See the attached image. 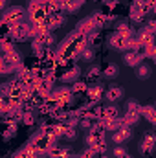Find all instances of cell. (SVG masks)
I'll use <instances>...</instances> for the list:
<instances>
[{
	"label": "cell",
	"instance_id": "obj_2",
	"mask_svg": "<svg viewBox=\"0 0 156 158\" xmlns=\"http://www.w3.org/2000/svg\"><path fill=\"white\" fill-rule=\"evenodd\" d=\"M31 147H33V151L39 155V156H42V155H46L50 149H51V145L55 143V140L53 138H50V136H46L44 132H35L33 136H31V140L28 142Z\"/></svg>",
	"mask_w": 156,
	"mask_h": 158
},
{
	"label": "cell",
	"instance_id": "obj_7",
	"mask_svg": "<svg viewBox=\"0 0 156 158\" xmlns=\"http://www.w3.org/2000/svg\"><path fill=\"white\" fill-rule=\"evenodd\" d=\"M154 142H156L154 132H153V131L145 132V136H143L142 142H140V153H142L143 156H151V153H153V149H154Z\"/></svg>",
	"mask_w": 156,
	"mask_h": 158
},
{
	"label": "cell",
	"instance_id": "obj_10",
	"mask_svg": "<svg viewBox=\"0 0 156 158\" xmlns=\"http://www.w3.org/2000/svg\"><path fill=\"white\" fill-rule=\"evenodd\" d=\"M46 156L48 158H70L72 156V149L68 145H57V143H53L51 149L46 153Z\"/></svg>",
	"mask_w": 156,
	"mask_h": 158
},
{
	"label": "cell",
	"instance_id": "obj_15",
	"mask_svg": "<svg viewBox=\"0 0 156 158\" xmlns=\"http://www.w3.org/2000/svg\"><path fill=\"white\" fill-rule=\"evenodd\" d=\"M2 55H4V57H6V59H7V61L17 68V70H18V68H22V55L18 53V50H17V48H13V50H11V52H7V53H2Z\"/></svg>",
	"mask_w": 156,
	"mask_h": 158
},
{
	"label": "cell",
	"instance_id": "obj_19",
	"mask_svg": "<svg viewBox=\"0 0 156 158\" xmlns=\"http://www.w3.org/2000/svg\"><path fill=\"white\" fill-rule=\"evenodd\" d=\"M15 72H17V68L4 55H0V76H9V74H15Z\"/></svg>",
	"mask_w": 156,
	"mask_h": 158
},
{
	"label": "cell",
	"instance_id": "obj_3",
	"mask_svg": "<svg viewBox=\"0 0 156 158\" xmlns=\"http://www.w3.org/2000/svg\"><path fill=\"white\" fill-rule=\"evenodd\" d=\"M9 37L13 39V42H24V40H30L31 39V26L28 20H22L15 26L9 28Z\"/></svg>",
	"mask_w": 156,
	"mask_h": 158
},
{
	"label": "cell",
	"instance_id": "obj_25",
	"mask_svg": "<svg viewBox=\"0 0 156 158\" xmlns=\"http://www.w3.org/2000/svg\"><path fill=\"white\" fill-rule=\"evenodd\" d=\"M105 118L109 119H119V109L114 103H110L109 107H105Z\"/></svg>",
	"mask_w": 156,
	"mask_h": 158
},
{
	"label": "cell",
	"instance_id": "obj_21",
	"mask_svg": "<svg viewBox=\"0 0 156 158\" xmlns=\"http://www.w3.org/2000/svg\"><path fill=\"white\" fill-rule=\"evenodd\" d=\"M86 88H88V83H84V81H74L72 83V86H70V90H72V94H74V98L76 96H81V94H84L86 92Z\"/></svg>",
	"mask_w": 156,
	"mask_h": 158
},
{
	"label": "cell",
	"instance_id": "obj_30",
	"mask_svg": "<svg viewBox=\"0 0 156 158\" xmlns=\"http://www.w3.org/2000/svg\"><path fill=\"white\" fill-rule=\"evenodd\" d=\"M125 153H127V151H125L121 145H116V147L112 149V158H119V156H123Z\"/></svg>",
	"mask_w": 156,
	"mask_h": 158
},
{
	"label": "cell",
	"instance_id": "obj_8",
	"mask_svg": "<svg viewBox=\"0 0 156 158\" xmlns=\"http://www.w3.org/2000/svg\"><path fill=\"white\" fill-rule=\"evenodd\" d=\"M79 74H81V70H79V66L76 63L64 64V72L61 74V81L63 83H74V81L79 79Z\"/></svg>",
	"mask_w": 156,
	"mask_h": 158
},
{
	"label": "cell",
	"instance_id": "obj_18",
	"mask_svg": "<svg viewBox=\"0 0 156 158\" xmlns=\"http://www.w3.org/2000/svg\"><path fill=\"white\" fill-rule=\"evenodd\" d=\"M140 116L147 118V121H149V123L156 125V109L153 107V105H147V107H140Z\"/></svg>",
	"mask_w": 156,
	"mask_h": 158
},
{
	"label": "cell",
	"instance_id": "obj_1",
	"mask_svg": "<svg viewBox=\"0 0 156 158\" xmlns=\"http://www.w3.org/2000/svg\"><path fill=\"white\" fill-rule=\"evenodd\" d=\"M26 19V9L22 7V6H7L6 9H4V13H2V22L6 24V26H15V24H18V22H22Z\"/></svg>",
	"mask_w": 156,
	"mask_h": 158
},
{
	"label": "cell",
	"instance_id": "obj_17",
	"mask_svg": "<svg viewBox=\"0 0 156 158\" xmlns=\"http://www.w3.org/2000/svg\"><path fill=\"white\" fill-rule=\"evenodd\" d=\"M99 123H101V127L105 129V132H114V131H117L119 127H123L121 125V119H99Z\"/></svg>",
	"mask_w": 156,
	"mask_h": 158
},
{
	"label": "cell",
	"instance_id": "obj_6",
	"mask_svg": "<svg viewBox=\"0 0 156 158\" xmlns=\"http://www.w3.org/2000/svg\"><path fill=\"white\" fill-rule=\"evenodd\" d=\"M33 90H35L37 94H40V96L48 98V96L51 94V90H53V77L37 79V81H35V85H33Z\"/></svg>",
	"mask_w": 156,
	"mask_h": 158
},
{
	"label": "cell",
	"instance_id": "obj_31",
	"mask_svg": "<svg viewBox=\"0 0 156 158\" xmlns=\"http://www.w3.org/2000/svg\"><path fill=\"white\" fill-rule=\"evenodd\" d=\"M77 156H79V158H94V156H96V153H94V151L88 147V149H84L81 155H77Z\"/></svg>",
	"mask_w": 156,
	"mask_h": 158
},
{
	"label": "cell",
	"instance_id": "obj_34",
	"mask_svg": "<svg viewBox=\"0 0 156 158\" xmlns=\"http://www.w3.org/2000/svg\"><path fill=\"white\" fill-rule=\"evenodd\" d=\"M0 116H2V114H0Z\"/></svg>",
	"mask_w": 156,
	"mask_h": 158
},
{
	"label": "cell",
	"instance_id": "obj_23",
	"mask_svg": "<svg viewBox=\"0 0 156 158\" xmlns=\"http://www.w3.org/2000/svg\"><path fill=\"white\" fill-rule=\"evenodd\" d=\"M101 76V68L99 66H90L88 68V72H86V76H84V83H96V79Z\"/></svg>",
	"mask_w": 156,
	"mask_h": 158
},
{
	"label": "cell",
	"instance_id": "obj_29",
	"mask_svg": "<svg viewBox=\"0 0 156 158\" xmlns=\"http://www.w3.org/2000/svg\"><path fill=\"white\" fill-rule=\"evenodd\" d=\"M140 107H142V105H138V101H134V99H130V101L127 103V110H129V112H140Z\"/></svg>",
	"mask_w": 156,
	"mask_h": 158
},
{
	"label": "cell",
	"instance_id": "obj_16",
	"mask_svg": "<svg viewBox=\"0 0 156 158\" xmlns=\"http://www.w3.org/2000/svg\"><path fill=\"white\" fill-rule=\"evenodd\" d=\"M116 33H119V35H121V37H125V39H132V37L136 35L134 28H132L130 24H127V22H119V24H117Z\"/></svg>",
	"mask_w": 156,
	"mask_h": 158
},
{
	"label": "cell",
	"instance_id": "obj_24",
	"mask_svg": "<svg viewBox=\"0 0 156 158\" xmlns=\"http://www.w3.org/2000/svg\"><path fill=\"white\" fill-rule=\"evenodd\" d=\"M117 72H119L117 64H114V63H109V64L105 66V70H101V76H105V77H109V79H114L117 76Z\"/></svg>",
	"mask_w": 156,
	"mask_h": 158
},
{
	"label": "cell",
	"instance_id": "obj_13",
	"mask_svg": "<svg viewBox=\"0 0 156 158\" xmlns=\"http://www.w3.org/2000/svg\"><path fill=\"white\" fill-rule=\"evenodd\" d=\"M123 61L127 66H138L140 63H143V57L138 50H127L125 55H123Z\"/></svg>",
	"mask_w": 156,
	"mask_h": 158
},
{
	"label": "cell",
	"instance_id": "obj_4",
	"mask_svg": "<svg viewBox=\"0 0 156 158\" xmlns=\"http://www.w3.org/2000/svg\"><path fill=\"white\" fill-rule=\"evenodd\" d=\"M50 96L59 103V107H61L63 110H68V107H70L72 101H74V94H72L70 86H66V85H64V86H59V88H53Z\"/></svg>",
	"mask_w": 156,
	"mask_h": 158
},
{
	"label": "cell",
	"instance_id": "obj_9",
	"mask_svg": "<svg viewBox=\"0 0 156 158\" xmlns=\"http://www.w3.org/2000/svg\"><path fill=\"white\" fill-rule=\"evenodd\" d=\"M110 46L114 48V50H117V52H127V50H130V39H125V37H121L119 33H112L110 35Z\"/></svg>",
	"mask_w": 156,
	"mask_h": 158
},
{
	"label": "cell",
	"instance_id": "obj_11",
	"mask_svg": "<svg viewBox=\"0 0 156 158\" xmlns=\"http://www.w3.org/2000/svg\"><path fill=\"white\" fill-rule=\"evenodd\" d=\"M103 98L109 101V103H116L123 98V88L119 85H110L105 92H103Z\"/></svg>",
	"mask_w": 156,
	"mask_h": 158
},
{
	"label": "cell",
	"instance_id": "obj_26",
	"mask_svg": "<svg viewBox=\"0 0 156 158\" xmlns=\"http://www.w3.org/2000/svg\"><path fill=\"white\" fill-rule=\"evenodd\" d=\"M136 74H138V77H140V79H147L149 76H151V66H149V64L140 63V64L136 66Z\"/></svg>",
	"mask_w": 156,
	"mask_h": 158
},
{
	"label": "cell",
	"instance_id": "obj_5",
	"mask_svg": "<svg viewBox=\"0 0 156 158\" xmlns=\"http://www.w3.org/2000/svg\"><path fill=\"white\" fill-rule=\"evenodd\" d=\"M103 92H105V88H103V85H99V83H92V85H88V88H86V99H88V103L90 105H96V103H99V99L103 98Z\"/></svg>",
	"mask_w": 156,
	"mask_h": 158
},
{
	"label": "cell",
	"instance_id": "obj_28",
	"mask_svg": "<svg viewBox=\"0 0 156 158\" xmlns=\"http://www.w3.org/2000/svg\"><path fill=\"white\" fill-rule=\"evenodd\" d=\"M20 121L26 123V125H33V123H35V114H33V112H22Z\"/></svg>",
	"mask_w": 156,
	"mask_h": 158
},
{
	"label": "cell",
	"instance_id": "obj_14",
	"mask_svg": "<svg viewBox=\"0 0 156 158\" xmlns=\"http://www.w3.org/2000/svg\"><path fill=\"white\" fill-rule=\"evenodd\" d=\"M83 6V0H61L59 7L64 11V13H77Z\"/></svg>",
	"mask_w": 156,
	"mask_h": 158
},
{
	"label": "cell",
	"instance_id": "obj_22",
	"mask_svg": "<svg viewBox=\"0 0 156 158\" xmlns=\"http://www.w3.org/2000/svg\"><path fill=\"white\" fill-rule=\"evenodd\" d=\"M79 59H83L84 63H92L96 59V48L94 46H86L81 53H79Z\"/></svg>",
	"mask_w": 156,
	"mask_h": 158
},
{
	"label": "cell",
	"instance_id": "obj_12",
	"mask_svg": "<svg viewBox=\"0 0 156 158\" xmlns=\"http://www.w3.org/2000/svg\"><path fill=\"white\" fill-rule=\"evenodd\" d=\"M130 136H132L130 127H119L117 131L112 132V142H114L116 145H121L123 142H129V140H130Z\"/></svg>",
	"mask_w": 156,
	"mask_h": 158
},
{
	"label": "cell",
	"instance_id": "obj_32",
	"mask_svg": "<svg viewBox=\"0 0 156 158\" xmlns=\"http://www.w3.org/2000/svg\"><path fill=\"white\" fill-rule=\"evenodd\" d=\"M7 4H9V0H0V11H4L7 7Z\"/></svg>",
	"mask_w": 156,
	"mask_h": 158
},
{
	"label": "cell",
	"instance_id": "obj_27",
	"mask_svg": "<svg viewBox=\"0 0 156 158\" xmlns=\"http://www.w3.org/2000/svg\"><path fill=\"white\" fill-rule=\"evenodd\" d=\"M11 110V105H9V99L4 96V94H0V114H7Z\"/></svg>",
	"mask_w": 156,
	"mask_h": 158
},
{
	"label": "cell",
	"instance_id": "obj_20",
	"mask_svg": "<svg viewBox=\"0 0 156 158\" xmlns=\"http://www.w3.org/2000/svg\"><path fill=\"white\" fill-rule=\"evenodd\" d=\"M121 119V125L123 127H130V125H134V123H138V119H140V112H125V116L123 118H119Z\"/></svg>",
	"mask_w": 156,
	"mask_h": 158
},
{
	"label": "cell",
	"instance_id": "obj_33",
	"mask_svg": "<svg viewBox=\"0 0 156 158\" xmlns=\"http://www.w3.org/2000/svg\"><path fill=\"white\" fill-rule=\"evenodd\" d=\"M70 158H79V156H77V155H72V156H70Z\"/></svg>",
	"mask_w": 156,
	"mask_h": 158
}]
</instances>
